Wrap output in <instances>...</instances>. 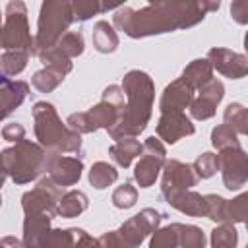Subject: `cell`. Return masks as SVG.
<instances>
[{
  "label": "cell",
  "mask_w": 248,
  "mask_h": 248,
  "mask_svg": "<svg viewBox=\"0 0 248 248\" xmlns=\"http://www.w3.org/2000/svg\"><path fill=\"white\" fill-rule=\"evenodd\" d=\"M223 95H225V87H223L221 81H217V79L207 81L200 89V95L196 99H192V103H190V114L194 118H198V120L211 118L215 114V108L221 103Z\"/></svg>",
  "instance_id": "cell-15"
},
{
  "label": "cell",
  "mask_w": 248,
  "mask_h": 248,
  "mask_svg": "<svg viewBox=\"0 0 248 248\" xmlns=\"http://www.w3.org/2000/svg\"><path fill=\"white\" fill-rule=\"evenodd\" d=\"M93 46L99 52H114L118 46V35L108 21H97L93 27Z\"/></svg>",
  "instance_id": "cell-24"
},
{
  "label": "cell",
  "mask_w": 248,
  "mask_h": 248,
  "mask_svg": "<svg viewBox=\"0 0 248 248\" xmlns=\"http://www.w3.org/2000/svg\"><path fill=\"white\" fill-rule=\"evenodd\" d=\"M83 52V37L79 33H64L58 43L46 50H43L41 54L37 56H43V54H56V56H64V58H74V56H79Z\"/></svg>",
  "instance_id": "cell-21"
},
{
  "label": "cell",
  "mask_w": 248,
  "mask_h": 248,
  "mask_svg": "<svg viewBox=\"0 0 248 248\" xmlns=\"http://www.w3.org/2000/svg\"><path fill=\"white\" fill-rule=\"evenodd\" d=\"M116 178H118V170H116L112 165L105 163V161L95 163V165L91 167V170H89V182H91L97 190H103V188L110 186L112 182H116Z\"/></svg>",
  "instance_id": "cell-25"
},
{
  "label": "cell",
  "mask_w": 248,
  "mask_h": 248,
  "mask_svg": "<svg viewBox=\"0 0 248 248\" xmlns=\"http://www.w3.org/2000/svg\"><path fill=\"white\" fill-rule=\"evenodd\" d=\"M182 79L196 91V89H202L207 81L213 79V66L209 60H194L190 62L184 72H182Z\"/></svg>",
  "instance_id": "cell-19"
},
{
  "label": "cell",
  "mask_w": 248,
  "mask_h": 248,
  "mask_svg": "<svg viewBox=\"0 0 248 248\" xmlns=\"http://www.w3.org/2000/svg\"><path fill=\"white\" fill-rule=\"evenodd\" d=\"M85 209H87V196L83 192H79V190L64 192V196L58 202V215H62L66 219L78 217Z\"/></svg>",
  "instance_id": "cell-23"
},
{
  "label": "cell",
  "mask_w": 248,
  "mask_h": 248,
  "mask_svg": "<svg viewBox=\"0 0 248 248\" xmlns=\"http://www.w3.org/2000/svg\"><path fill=\"white\" fill-rule=\"evenodd\" d=\"M165 155L167 153H165V145L161 143V138L157 140L153 136V138H147L145 140L141 157H140V161L136 165V170H134V178H136V182L141 188H149L155 182L159 170L167 163Z\"/></svg>",
  "instance_id": "cell-8"
},
{
  "label": "cell",
  "mask_w": 248,
  "mask_h": 248,
  "mask_svg": "<svg viewBox=\"0 0 248 248\" xmlns=\"http://www.w3.org/2000/svg\"><path fill=\"white\" fill-rule=\"evenodd\" d=\"M227 221L231 223L248 221V192L236 196L232 202H227Z\"/></svg>",
  "instance_id": "cell-30"
},
{
  "label": "cell",
  "mask_w": 248,
  "mask_h": 248,
  "mask_svg": "<svg viewBox=\"0 0 248 248\" xmlns=\"http://www.w3.org/2000/svg\"><path fill=\"white\" fill-rule=\"evenodd\" d=\"M2 46L6 50H27L31 54L35 50V39L31 37L27 23V8L21 0H12L6 6Z\"/></svg>",
  "instance_id": "cell-7"
},
{
  "label": "cell",
  "mask_w": 248,
  "mask_h": 248,
  "mask_svg": "<svg viewBox=\"0 0 248 248\" xmlns=\"http://www.w3.org/2000/svg\"><path fill=\"white\" fill-rule=\"evenodd\" d=\"M167 202L186 213V215H192V217H207V202H205V196H200L196 192H190V190H180L172 196L167 198Z\"/></svg>",
  "instance_id": "cell-18"
},
{
  "label": "cell",
  "mask_w": 248,
  "mask_h": 248,
  "mask_svg": "<svg viewBox=\"0 0 248 248\" xmlns=\"http://www.w3.org/2000/svg\"><path fill=\"white\" fill-rule=\"evenodd\" d=\"M225 124L234 128L238 134L248 136V108L238 103H231L225 108Z\"/></svg>",
  "instance_id": "cell-27"
},
{
  "label": "cell",
  "mask_w": 248,
  "mask_h": 248,
  "mask_svg": "<svg viewBox=\"0 0 248 248\" xmlns=\"http://www.w3.org/2000/svg\"><path fill=\"white\" fill-rule=\"evenodd\" d=\"M205 10L198 0H165L151 4L143 10L122 8L114 14V25L128 37L140 39L147 35L169 33L174 29H186L200 23Z\"/></svg>",
  "instance_id": "cell-1"
},
{
  "label": "cell",
  "mask_w": 248,
  "mask_h": 248,
  "mask_svg": "<svg viewBox=\"0 0 248 248\" xmlns=\"http://www.w3.org/2000/svg\"><path fill=\"white\" fill-rule=\"evenodd\" d=\"M205 244V236L202 232V229L194 227V225H186L184 227V244L186 248H202Z\"/></svg>",
  "instance_id": "cell-36"
},
{
  "label": "cell",
  "mask_w": 248,
  "mask_h": 248,
  "mask_svg": "<svg viewBox=\"0 0 248 248\" xmlns=\"http://www.w3.org/2000/svg\"><path fill=\"white\" fill-rule=\"evenodd\" d=\"M29 85L19 79H10L8 76H2L0 79V97H2V118H8L14 108H17L23 99L27 97Z\"/></svg>",
  "instance_id": "cell-17"
},
{
  "label": "cell",
  "mask_w": 248,
  "mask_h": 248,
  "mask_svg": "<svg viewBox=\"0 0 248 248\" xmlns=\"http://www.w3.org/2000/svg\"><path fill=\"white\" fill-rule=\"evenodd\" d=\"M194 170L198 174V178H209L219 170V157L213 153H202L196 161H194Z\"/></svg>",
  "instance_id": "cell-31"
},
{
  "label": "cell",
  "mask_w": 248,
  "mask_h": 248,
  "mask_svg": "<svg viewBox=\"0 0 248 248\" xmlns=\"http://www.w3.org/2000/svg\"><path fill=\"white\" fill-rule=\"evenodd\" d=\"M231 16L236 23L248 25V0H234L231 4Z\"/></svg>",
  "instance_id": "cell-37"
},
{
  "label": "cell",
  "mask_w": 248,
  "mask_h": 248,
  "mask_svg": "<svg viewBox=\"0 0 248 248\" xmlns=\"http://www.w3.org/2000/svg\"><path fill=\"white\" fill-rule=\"evenodd\" d=\"M184 227L180 223H172L169 227H163L153 232L151 238V248H172V246H182L184 244Z\"/></svg>",
  "instance_id": "cell-22"
},
{
  "label": "cell",
  "mask_w": 248,
  "mask_h": 248,
  "mask_svg": "<svg viewBox=\"0 0 248 248\" xmlns=\"http://www.w3.org/2000/svg\"><path fill=\"white\" fill-rule=\"evenodd\" d=\"M2 138H4L6 141H21V140L25 138V130H23L21 124L12 122V124H6V126L2 128Z\"/></svg>",
  "instance_id": "cell-38"
},
{
  "label": "cell",
  "mask_w": 248,
  "mask_h": 248,
  "mask_svg": "<svg viewBox=\"0 0 248 248\" xmlns=\"http://www.w3.org/2000/svg\"><path fill=\"white\" fill-rule=\"evenodd\" d=\"M31 52L27 50H6L2 54V76H16L27 66V58Z\"/></svg>",
  "instance_id": "cell-26"
},
{
  "label": "cell",
  "mask_w": 248,
  "mask_h": 248,
  "mask_svg": "<svg viewBox=\"0 0 248 248\" xmlns=\"http://www.w3.org/2000/svg\"><path fill=\"white\" fill-rule=\"evenodd\" d=\"M124 0H101V12H108V10H114L122 4Z\"/></svg>",
  "instance_id": "cell-40"
},
{
  "label": "cell",
  "mask_w": 248,
  "mask_h": 248,
  "mask_svg": "<svg viewBox=\"0 0 248 248\" xmlns=\"http://www.w3.org/2000/svg\"><path fill=\"white\" fill-rule=\"evenodd\" d=\"M66 124H68L72 130L79 132V134H91V132L97 130L95 124H93V120H91V116H89V112H76V114H70L68 120H66Z\"/></svg>",
  "instance_id": "cell-35"
},
{
  "label": "cell",
  "mask_w": 248,
  "mask_h": 248,
  "mask_svg": "<svg viewBox=\"0 0 248 248\" xmlns=\"http://www.w3.org/2000/svg\"><path fill=\"white\" fill-rule=\"evenodd\" d=\"M161 213L145 207L132 219H128L118 231L107 232L99 238V246H138L149 232H155L161 223Z\"/></svg>",
  "instance_id": "cell-6"
},
{
  "label": "cell",
  "mask_w": 248,
  "mask_h": 248,
  "mask_svg": "<svg viewBox=\"0 0 248 248\" xmlns=\"http://www.w3.org/2000/svg\"><path fill=\"white\" fill-rule=\"evenodd\" d=\"M45 170L48 172V176L60 184V186H72L79 180L81 170H83V163L78 157H64L62 153H50L48 151V159H46V167Z\"/></svg>",
  "instance_id": "cell-12"
},
{
  "label": "cell",
  "mask_w": 248,
  "mask_h": 248,
  "mask_svg": "<svg viewBox=\"0 0 248 248\" xmlns=\"http://www.w3.org/2000/svg\"><path fill=\"white\" fill-rule=\"evenodd\" d=\"M74 17L72 0H43L33 54H41L43 50L54 46Z\"/></svg>",
  "instance_id": "cell-5"
},
{
  "label": "cell",
  "mask_w": 248,
  "mask_h": 248,
  "mask_svg": "<svg viewBox=\"0 0 248 248\" xmlns=\"http://www.w3.org/2000/svg\"><path fill=\"white\" fill-rule=\"evenodd\" d=\"M246 229H248V221H246Z\"/></svg>",
  "instance_id": "cell-43"
},
{
  "label": "cell",
  "mask_w": 248,
  "mask_h": 248,
  "mask_svg": "<svg viewBox=\"0 0 248 248\" xmlns=\"http://www.w3.org/2000/svg\"><path fill=\"white\" fill-rule=\"evenodd\" d=\"M141 151H143V145H141L138 140H134V138H120V140H116V143L108 149V153H110V157L114 159V163L120 165V167H124V169L130 167V163H132L136 157H140Z\"/></svg>",
  "instance_id": "cell-20"
},
{
  "label": "cell",
  "mask_w": 248,
  "mask_h": 248,
  "mask_svg": "<svg viewBox=\"0 0 248 248\" xmlns=\"http://www.w3.org/2000/svg\"><path fill=\"white\" fill-rule=\"evenodd\" d=\"M205 202H207V217L211 221H217V223L227 221V200L215 194H207Z\"/></svg>",
  "instance_id": "cell-33"
},
{
  "label": "cell",
  "mask_w": 248,
  "mask_h": 248,
  "mask_svg": "<svg viewBox=\"0 0 248 248\" xmlns=\"http://www.w3.org/2000/svg\"><path fill=\"white\" fill-rule=\"evenodd\" d=\"M122 89L126 93L128 105L120 114L118 122L108 130V136L112 140L136 138L138 134H141L149 122L153 97H155V87L151 78L140 70H130L124 76Z\"/></svg>",
  "instance_id": "cell-2"
},
{
  "label": "cell",
  "mask_w": 248,
  "mask_h": 248,
  "mask_svg": "<svg viewBox=\"0 0 248 248\" xmlns=\"http://www.w3.org/2000/svg\"><path fill=\"white\" fill-rule=\"evenodd\" d=\"M236 130L231 128L229 124H219L217 128H213L211 132V143L221 151V149H227V147H240L238 143V138H236Z\"/></svg>",
  "instance_id": "cell-29"
},
{
  "label": "cell",
  "mask_w": 248,
  "mask_h": 248,
  "mask_svg": "<svg viewBox=\"0 0 248 248\" xmlns=\"http://www.w3.org/2000/svg\"><path fill=\"white\" fill-rule=\"evenodd\" d=\"M46 159L48 153L41 145L23 138L21 141H16L14 147L2 151L4 174L10 176L16 184H27L45 170Z\"/></svg>",
  "instance_id": "cell-4"
},
{
  "label": "cell",
  "mask_w": 248,
  "mask_h": 248,
  "mask_svg": "<svg viewBox=\"0 0 248 248\" xmlns=\"http://www.w3.org/2000/svg\"><path fill=\"white\" fill-rule=\"evenodd\" d=\"M194 99V89L182 79H174L172 83H169L161 95V103H159V108L161 112L165 110H184L186 107H190Z\"/></svg>",
  "instance_id": "cell-16"
},
{
  "label": "cell",
  "mask_w": 248,
  "mask_h": 248,
  "mask_svg": "<svg viewBox=\"0 0 248 248\" xmlns=\"http://www.w3.org/2000/svg\"><path fill=\"white\" fill-rule=\"evenodd\" d=\"M149 4H161V2H165V0H147Z\"/></svg>",
  "instance_id": "cell-42"
},
{
  "label": "cell",
  "mask_w": 248,
  "mask_h": 248,
  "mask_svg": "<svg viewBox=\"0 0 248 248\" xmlns=\"http://www.w3.org/2000/svg\"><path fill=\"white\" fill-rule=\"evenodd\" d=\"M207 60L211 62L213 70L231 79H240L248 74V56L232 52L229 48H211L207 52Z\"/></svg>",
  "instance_id": "cell-13"
},
{
  "label": "cell",
  "mask_w": 248,
  "mask_h": 248,
  "mask_svg": "<svg viewBox=\"0 0 248 248\" xmlns=\"http://www.w3.org/2000/svg\"><path fill=\"white\" fill-rule=\"evenodd\" d=\"M198 174L194 167L184 165L180 161H167L165 163V172H163V182H161V194L165 198L180 192V190H190L196 186Z\"/></svg>",
  "instance_id": "cell-11"
},
{
  "label": "cell",
  "mask_w": 248,
  "mask_h": 248,
  "mask_svg": "<svg viewBox=\"0 0 248 248\" xmlns=\"http://www.w3.org/2000/svg\"><path fill=\"white\" fill-rule=\"evenodd\" d=\"M244 48H246V52H248V33H246V37H244Z\"/></svg>",
  "instance_id": "cell-41"
},
{
  "label": "cell",
  "mask_w": 248,
  "mask_h": 248,
  "mask_svg": "<svg viewBox=\"0 0 248 248\" xmlns=\"http://www.w3.org/2000/svg\"><path fill=\"white\" fill-rule=\"evenodd\" d=\"M194 134V124L190 122V118H186V114L182 110H165L161 112L159 124H157V136L165 141V143H176L180 138L184 136H192Z\"/></svg>",
  "instance_id": "cell-14"
},
{
  "label": "cell",
  "mask_w": 248,
  "mask_h": 248,
  "mask_svg": "<svg viewBox=\"0 0 248 248\" xmlns=\"http://www.w3.org/2000/svg\"><path fill=\"white\" fill-rule=\"evenodd\" d=\"M33 120H35V136L43 147L50 153H74L81 147L79 132L64 126L56 114V108L46 103L39 101L33 107Z\"/></svg>",
  "instance_id": "cell-3"
},
{
  "label": "cell",
  "mask_w": 248,
  "mask_h": 248,
  "mask_svg": "<svg viewBox=\"0 0 248 248\" xmlns=\"http://www.w3.org/2000/svg\"><path fill=\"white\" fill-rule=\"evenodd\" d=\"M200 2V6L205 10V12H215V10H219V6H221V0H198Z\"/></svg>",
  "instance_id": "cell-39"
},
{
  "label": "cell",
  "mask_w": 248,
  "mask_h": 248,
  "mask_svg": "<svg viewBox=\"0 0 248 248\" xmlns=\"http://www.w3.org/2000/svg\"><path fill=\"white\" fill-rule=\"evenodd\" d=\"M138 202V190L132 184H122L112 192V203L118 209H128Z\"/></svg>",
  "instance_id": "cell-32"
},
{
  "label": "cell",
  "mask_w": 248,
  "mask_h": 248,
  "mask_svg": "<svg viewBox=\"0 0 248 248\" xmlns=\"http://www.w3.org/2000/svg\"><path fill=\"white\" fill-rule=\"evenodd\" d=\"M39 58L45 64V68L39 70V72H35L31 83L41 93H50L52 89H56L62 83L64 76L72 70V62H70V58L56 56V54H43Z\"/></svg>",
  "instance_id": "cell-10"
},
{
  "label": "cell",
  "mask_w": 248,
  "mask_h": 248,
  "mask_svg": "<svg viewBox=\"0 0 248 248\" xmlns=\"http://www.w3.org/2000/svg\"><path fill=\"white\" fill-rule=\"evenodd\" d=\"M74 16L79 21H85L101 12V0H72Z\"/></svg>",
  "instance_id": "cell-34"
},
{
  "label": "cell",
  "mask_w": 248,
  "mask_h": 248,
  "mask_svg": "<svg viewBox=\"0 0 248 248\" xmlns=\"http://www.w3.org/2000/svg\"><path fill=\"white\" fill-rule=\"evenodd\" d=\"M236 242H238V234L231 221L229 223L223 221V225L215 227L211 232V246L215 248H232L236 246Z\"/></svg>",
  "instance_id": "cell-28"
},
{
  "label": "cell",
  "mask_w": 248,
  "mask_h": 248,
  "mask_svg": "<svg viewBox=\"0 0 248 248\" xmlns=\"http://www.w3.org/2000/svg\"><path fill=\"white\" fill-rule=\"evenodd\" d=\"M219 157V170L225 182V188L238 190L248 180V155L240 147H227L221 149Z\"/></svg>",
  "instance_id": "cell-9"
}]
</instances>
